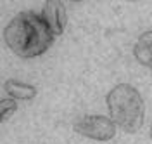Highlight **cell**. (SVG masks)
<instances>
[{
	"label": "cell",
	"mask_w": 152,
	"mask_h": 144,
	"mask_svg": "<svg viewBox=\"0 0 152 144\" xmlns=\"http://www.w3.org/2000/svg\"><path fill=\"white\" fill-rule=\"evenodd\" d=\"M54 33L45 23L42 12L21 10L4 28L5 45L23 59H33L45 54L54 44Z\"/></svg>",
	"instance_id": "cell-1"
},
{
	"label": "cell",
	"mask_w": 152,
	"mask_h": 144,
	"mask_svg": "<svg viewBox=\"0 0 152 144\" xmlns=\"http://www.w3.org/2000/svg\"><path fill=\"white\" fill-rule=\"evenodd\" d=\"M105 104L109 109V118L119 128L128 134H135L142 128L145 118V104L140 92L130 83H118L107 96Z\"/></svg>",
	"instance_id": "cell-2"
},
{
	"label": "cell",
	"mask_w": 152,
	"mask_h": 144,
	"mask_svg": "<svg viewBox=\"0 0 152 144\" xmlns=\"http://www.w3.org/2000/svg\"><path fill=\"white\" fill-rule=\"evenodd\" d=\"M116 127L109 116L104 115H85L81 118H78L73 128L76 134L94 139V141H109L116 135Z\"/></svg>",
	"instance_id": "cell-3"
},
{
	"label": "cell",
	"mask_w": 152,
	"mask_h": 144,
	"mask_svg": "<svg viewBox=\"0 0 152 144\" xmlns=\"http://www.w3.org/2000/svg\"><path fill=\"white\" fill-rule=\"evenodd\" d=\"M42 16L45 23L48 24L50 31L54 33V37H59L64 33L67 23V12H66V5L61 0H48L43 4L42 9Z\"/></svg>",
	"instance_id": "cell-4"
},
{
	"label": "cell",
	"mask_w": 152,
	"mask_h": 144,
	"mask_svg": "<svg viewBox=\"0 0 152 144\" xmlns=\"http://www.w3.org/2000/svg\"><path fill=\"white\" fill-rule=\"evenodd\" d=\"M135 59L145 68L152 69V31H143L133 45Z\"/></svg>",
	"instance_id": "cell-5"
},
{
	"label": "cell",
	"mask_w": 152,
	"mask_h": 144,
	"mask_svg": "<svg viewBox=\"0 0 152 144\" xmlns=\"http://www.w3.org/2000/svg\"><path fill=\"white\" fill-rule=\"evenodd\" d=\"M4 90L7 92V96L10 99H16V101H31L37 96V87L35 85L19 82V80H14V78L5 80Z\"/></svg>",
	"instance_id": "cell-6"
},
{
	"label": "cell",
	"mask_w": 152,
	"mask_h": 144,
	"mask_svg": "<svg viewBox=\"0 0 152 144\" xmlns=\"http://www.w3.org/2000/svg\"><path fill=\"white\" fill-rule=\"evenodd\" d=\"M18 111V103L16 99H10V97H4L0 99V120L5 122L10 115H14Z\"/></svg>",
	"instance_id": "cell-7"
},
{
	"label": "cell",
	"mask_w": 152,
	"mask_h": 144,
	"mask_svg": "<svg viewBox=\"0 0 152 144\" xmlns=\"http://www.w3.org/2000/svg\"><path fill=\"white\" fill-rule=\"evenodd\" d=\"M151 139H152V127H151Z\"/></svg>",
	"instance_id": "cell-8"
}]
</instances>
